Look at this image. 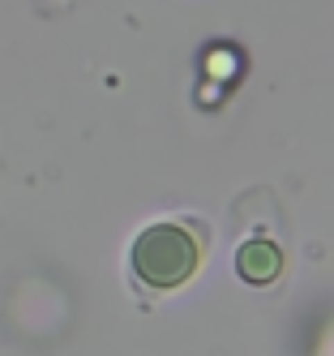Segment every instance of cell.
Returning <instances> with one entry per match:
<instances>
[{"instance_id": "2", "label": "cell", "mask_w": 334, "mask_h": 356, "mask_svg": "<svg viewBox=\"0 0 334 356\" xmlns=\"http://www.w3.org/2000/svg\"><path fill=\"white\" fill-rule=\"evenodd\" d=\"M236 270H240L244 284L266 288V284H274V279L283 275V249H278L274 241L253 236V241H244V245L236 249Z\"/></svg>"}, {"instance_id": "1", "label": "cell", "mask_w": 334, "mask_h": 356, "mask_svg": "<svg viewBox=\"0 0 334 356\" xmlns=\"http://www.w3.org/2000/svg\"><path fill=\"white\" fill-rule=\"evenodd\" d=\"M128 258H133V275L142 279L146 288L167 292V288H180L197 270L201 249L189 236V227L154 223V227H146V232L133 241V253H128Z\"/></svg>"}]
</instances>
